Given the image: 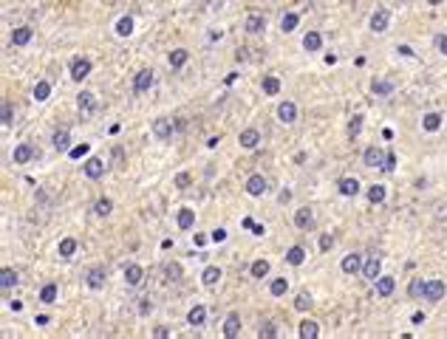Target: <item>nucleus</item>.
<instances>
[{
	"label": "nucleus",
	"instance_id": "1",
	"mask_svg": "<svg viewBox=\"0 0 447 339\" xmlns=\"http://www.w3.org/2000/svg\"><path fill=\"white\" fill-rule=\"evenodd\" d=\"M379 269H382V257H379V254H368V257H365V263H362V274H365L371 283H377Z\"/></svg>",
	"mask_w": 447,
	"mask_h": 339
},
{
	"label": "nucleus",
	"instance_id": "2",
	"mask_svg": "<svg viewBox=\"0 0 447 339\" xmlns=\"http://www.w3.org/2000/svg\"><path fill=\"white\" fill-rule=\"evenodd\" d=\"M82 173H85L91 181H99V178L105 175V161H102V158H88L85 164H82Z\"/></svg>",
	"mask_w": 447,
	"mask_h": 339
},
{
	"label": "nucleus",
	"instance_id": "3",
	"mask_svg": "<svg viewBox=\"0 0 447 339\" xmlns=\"http://www.w3.org/2000/svg\"><path fill=\"white\" fill-rule=\"evenodd\" d=\"M388 23H391V11L388 9H377L374 11V14H371V31H377V34H382V31H385L388 28Z\"/></svg>",
	"mask_w": 447,
	"mask_h": 339
},
{
	"label": "nucleus",
	"instance_id": "4",
	"mask_svg": "<svg viewBox=\"0 0 447 339\" xmlns=\"http://www.w3.org/2000/svg\"><path fill=\"white\" fill-rule=\"evenodd\" d=\"M442 297H445V283L442 280H428L425 283V300L428 303H439Z\"/></svg>",
	"mask_w": 447,
	"mask_h": 339
},
{
	"label": "nucleus",
	"instance_id": "5",
	"mask_svg": "<svg viewBox=\"0 0 447 339\" xmlns=\"http://www.w3.org/2000/svg\"><path fill=\"white\" fill-rule=\"evenodd\" d=\"M246 192H249V195H252V198H261L263 192H266V178H263V175H249V178H246Z\"/></svg>",
	"mask_w": 447,
	"mask_h": 339
},
{
	"label": "nucleus",
	"instance_id": "6",
	"mask_svg": "<svg viewBox=\"0 0 447 339\" xmlns=\"http://www.w3.org/2000/svg\"><path fill=\"white\" fill-rule=\"evenodd\" d=\"M150 85H153V71L142 68L139 74H136V79H133V91H136V94H145V91H150Z\"/></svg>",
	"mask_w": 447,
	"mask_h": 339
},
{
	"label": "nucleus",
	"instance_id": "7",
	"mask_svg": "<svg viewBox=\"0 0 447 339\" xmlns=\"http://www.w3.org/2000/svg\"><path fill=\"white\" fill-rule=\"evenodd\" d=\"M278 119H281L283 124H295V119H298V105L295 102H281L278 105Z\"/></svg>",
	"mask_w": 447,
	"mask_h": 339
},
{
	"label": "nucleus",
	"instance_id": "8",
	"mask_svg": "<svg viewBox=\"0 0 447 339\" xmlns=\"http://www.w3.org/2000/svg\"><path fill=\"white\" fill-rule=\"evenodd\" d=\"M362 257L357 252H351V254H345V257H342V263H340V269L345 271V274H357V271H362Z\"/></svg>",
	"mask_w": 447,
	"mask_h": 339
},
{
	"label": "nucleus",
	"instance_id": "9",
	"mask_svg": "<svg viewBox=\"0 0 447 339\" xmlns=\"http://www.w3.org/2000/svg\"><path fill=\"white\" fill-rule=\"evenodd\" d=\"M91 68H94L91 60H74L71 62V79H74V82H82V79L91 74Z\"/></svg>",
	"mask_w": 447,
	"mask_h": 339
},
{
	"label": "nucleus",
	"instance_id": "10",
	"mask_svg": "<svg viewBox=\"0 0 447 339\" xmlns=\"http://www.w3.org/2000/svg\"><path fill=\"white\" fill-rule=\"evenodd\" d=\"M238 141H241V147L246 150H255L258 144H261V133L255 130V127H246V130H241V136H238Z\"/></svg>",
	"mask_w": 447,
	"mask_h": 339
},
{
	"label": "nucleus",
	"instance_id": "11",
	"mask_svg": "<svg viewBox=\"0 0 447 339\" xmlns=\"http://www.w3.org/2000/svg\"><path fill=\"white\" fill-rule=\"evenodd\" d=\"M295 226H298V229H303V232H308V229L314 226V212H311L308 207L298 209V215H295Z\"/></svg>",
	"mask_w": 447,
	"mask_h": 339
},
{
	"label": "nucleus",
	"instance_id": "12",
	"mask_svg": "<svg viewBox=\"0 0 447 339\" xmlns=\"http://www.w3.org/2000/svg\"><path fill=\"white\" fill-rule=\"evenodd\" d=\"M263 28H266V17L252 11L249 17H246V34H263Z\"/></svg>",
	"mask_w": 447,
	"mask_h": 339
},
{
	"label": "nucleus",
	"instance_id": "13",
	"mask_svg": "<svg viewBox=\"0 0 447 339\" xmlns=\"http://www.w3.org/2000/svg\"><path fill=\"white\" fill-rule=\"evenodd\" d=\"M31 158H34V147H31V144H17L14 153H11V161H14V164H28Z\"/></svg>",
	"mask_w": 447,
	"mask_h": 339
},
{
	"label": "nucleus",
	"instance_id": "14",
	"mask_svg": "<svg viewBox=\"0 0 447 339\" xmlns=\"http://www.w3.org/2000/svg\"><path fill=\"white\" fill-rule=\"evenodd\" d=\"M362 158H365V164H368V167H377V170H382V167H385V156H382V147H368Z\"/></svg>",
	"mask_w": 447,
	"mask_h": 339
},
{
	"label": "nucleus",
	"instance_id": "15",
	"mask_svg": "<svg viewBox=\"0 0 447 339\" xmlns=\"http://www.w3.org/2000/svg\"><path fill=\"white\" fill-rule=\"evenodd\" d=\"M337 190H340V195H345V198H354V195L360 192V181H357V178H340Z\"/></svg>",
	"mask_w": 447,
	"mask_h": 339
},
{
	"label": "nucleus",
	"instance_id": "16",
	"mask_svg": "<svg viewBox=\"0 0 447 339\" xmlns=\"http://www.w3.org/2000/svg\"><path fill=\"white\" fill-rule=\"evenodd\" d=\"M238 334H241V317H238V314H229L227 322H224V337L235 339Z\"/></svg>",
	"mask_w": 447,
	"mask_h": 339
},
{
	"label": "nucleus",
	"instance_id": "17",
	"mask_svg": "<svg viewBox=\"0 0 447 339\" xmlns=\"http://www.w3.org/2000/svg\"><path fill=\"white\" fill-rule=\"evenodd\" d=\"M204 320H207V308H204V305H193L190 314H187V322H190L193 328H201Z\"/></svg>",
	"mask_w": 447,
	"mask_h": 339
},
{
	"label": "nucleus",
	"instance_id": "18",
	"mask_svg": "<svg viewBox=\"0 0 447 339\" xmlns=\"http://www.w3.org/2000/svg\"><path fill=\"white\" fill-rule=\"evenodd\" d=\"M153 133H156V139H170L173 136V122L170 119H156L153 122Z\"/></svg>",
	"mask_w": 447,
	"mask_h": 339
},
{
	"label": "nucleus",
	"instance_id": "19",
	"mask_svg": "<svg viewBox=\"0 0 447 339\" xmlns=\"http://www.w3.org/2000/svg\"><path fill=\"white\" fill-rule=\"evenodd\" d=\"M31 34H34V31H31L28 26L14 28V31H11V45H28L31 43Z\"/></svg>",
	"mask_w": 447,
	"mask_h": 339
},
{
	"label": "nucleus",
	"instance_id": "20",
	"mask_svg": "<svg viewBox=\"0 0 447 339\" xmlns=\"http://www.w3.org/2000/svg\"><path fill=\"white\" fill-rule=\"evenodd\" d=\"M394 288H396V280L394 277H382V274L377 277V294L379 297H391V294H394Z\"/></svg>",
	"mask_w": 447,
	"mask_h": 339
},
{
	"label": "nucleus",
	"instance_id": "21",
	"mask_svg": "<svg viewBox=\"0 0 447 339\" xmlns=\"http://www.w3.org/2000/svg\"><path fill=\"white\" fill-rule=\"evenodd\" d=\"M77 105L82 113H94V108H97V99H94V94L91 91H82V94L77 96Z\"/></svg>",
	"mask_w": 447,
	"mask_h": 339
},
{
	"label": "nucleus",
	"instance_id": "22",
	"mask_svg": "<svg viewBox=\"0 0 447 339\" xmlns=\"http://www.w3.org/2000/svg\"><path fill=\"white\" fill-rule=\"evenodd\" d=\"M303 48H306V51H320V48H323V34L308 31V34L303 37Z\"/></svg>",
	"mask_w": 447,
	"mask_h": 339
},
{
	"label": "nucleus",
	"instance_id": "23",
	"mask_svg": "<svg viewBox=\"0 0 447 339\" xmlns=\"http://www.w3.org/2000/svg\"><path fill=\"white\" fill-rule=\"evenodd\" d=\"M142 274H145V271H142V266L131 263V266L125 269V283H128V286H139V283H142Z\"/></svg>",
	"mask_w": 447,
	"mask_h": 339
},
{
	"label": "nucleus",
	"instance_id": "24",
	"mask_svg": "<svg viewBox=\"0 0 447 339\" xmlns=\"http://www.w3.org/2000/svg\"><path fill=\"white\" fill-rule=\"evenodd\" d=\"M51 144H54L57 150H71V133H68V130H54Z\"/></svg>",
	"mask_w": 447,
	"mask_h": 339
},
{
	"label": "nucleus",
	"instance_id": "25",
	"mask_svg": "<svg viewBox=\"0 0 447 339\" xmlns=\"http://www.w3.org/2000/svg\"><path fill=\"white\" fill-rule=\"evenodd\" d=\"M317 334H320V325H317L314 320H303V322H300V337H303V339H317Z\"/></svg>",
	"mask_w": 447,
	"mask_h": 339
},
{
	"label": "nucleus",
	"instance_id": "26",
	"mask_svg": "<svg viewBox=\"0 0 447 339\" xmlns=\"http://www.w3.org/2000/svg\"><path fill=\"white\" fill-rule=\"evenodd\" d=\"M175 221H178V226L181 229H193V224H195V212L193 209H178V215H175Z\"/></svg>",
	"mask_w": 447,
	"mask_h": 339
},
{
	"label": "nucleus",
	"instance_id": "27",
	"mask_svg": "<svg viewBox=\"0 0 447 339\" xmlns=\"http://www.w3.org/2000/svg\"><path fill=\"white\" fill-rule=\"evenodd\" d=\"M85 283L91 288H102L105 286V269H91L88 271V277H85Z\"/></svg>",
	"mask_w": 447,
	"mask_h": 339
},
{
	"label": "nucleus",
	"instance_id": "28",
	"mask_svg": "<svg viewBox=\"0 0 447 339\" xmlns=\"http://www.w3.org/2000/svg\"><path fill=\"white\" fill-rule=\"evenodd\" d=\"M111 209H114V201L111 198H97L94 201V215L105 218V215H111Z\"/></svg>",
	"mask_w": 447,
	"mask_h": 339
},
{
	"label": "nucleus",
	"instance_id": "29",
	"mask_svg": "<svg viewBox=\"0 0 447 339\" xmlns=\"http://www.w3.org/2000/svg\"><path fill=\"white\" fill-rule=\"evenodd\" d=\"M303 260H306V252H303V246H292L289 252H286V263H289V266H300Z\"/></svg>",
	"mask_w": 447,
	"mask_h": 339
},
{
	"label": "nucleus",
	"instance_id": "30",
	"mask_svg": "<svg viewBox=\"0 0 447 339\" xmlns=\"http://www.w3.org/2000/svg\"><path fill=\"white\" fill-rule=\"evenodd\" d=\"M54 300H57V283H45V286L40 288V303L51 305Z\"/></svg>",
	"mask_w": 447,
	"mask_h": 339
},
{
	"label": "nucleus",
	"instance_id": "31",
	"mask_svg": "<svg viewBox=\"0 0 447 339\" xmlns=\"http://www.w3.org/2000/svg\"><path fill=\"white\" fill-rule=\"evenodd\" d=\"M218 280H221V269H218V266H207V269H204V274H201L204 286H215Z\"/></svg>",
	"mask_w": 447,
	"mask_h": 339
},
{
	"label": "nucleus",
	"instance_id": "32",
	"mask_svg": "<svg viewBox=\"0 0 447 339\" xmlns=\"http://www.w3.org/2000/svg\"><path fill=\"white\" fill-rule=\"evenodd\" d=\"M422 127L428 133H436L439 127H442V116H439V113H428V116L422 119Z\"/></svg>",
	"mask_w": 447,
	"mask_h": 339
},
{
	"label": "nucleus",
	"instance_id": "33",
	"mask_svg": "<svg viewBox=\"0 0 447 339\" xmlns=\"http://www.w3.org/2000/svg\"><path fill=\"white\" fill-rule=\"evenodd\" d=\"M187 60H190L187 48H173V51H170V65H173V68H181Z\"/></svg>",
	"mask_w": 447,
	"mask_h": 339
},
{
	"label": "nucleus",
	"instance_id": "34",
	"mask_svg": "<svg viewBox=\"0 0 447 339\" xmlns=\"http://www.w3.org/2000/svg\"><path fill=\"white\" fill-rule=\"evenodd\" d=\"M263 94H266V96L281 94V79H278V77H263Z\"/></svg>",
	"mask_w": 447,
	"mask_h": 339
},
{
	"label": "nucleus",
	"instance_id": "35",
	"mask_svg": "<svg viewBox=\"0 0 447 339\" xmlns=\"http://www.w3.org/2000/svg\"><path fill=\"white\" fill-rule=\"evenodd\" d=\"M116 34L119 37H131L133 34V17H119V23H116Z\"/></svg>",
	"mask_w": 447,
	"mask_h": 339
},
{
	"label": "nucleus",
	"instance_id": "36",
	"mask_svg": "<svg viewBox=\"0 0 447 339\" xmlns=\"http://www.w3.org/2000/svg\"><path fill=\"white\" fill-rule=\"evenodd\" d=\"M269 291H272V297H283L286 291H289V280H286V277H275L272 286H269Z\"/></svg>",
	"mask_w": 447,
	"mask_h": 339
},
{
	"label": "nucleus",
	"instance_id": "37",
	"mask_svg": "<svg viewBox=\"0 0 447 339\" xmlns=\"http://www.w3.org/2000/svg\"><path fill=\"white\" fill-rule=\"evenodd\" d=\"M17 280L20 277H17V271H14V269H3V271H0V286H3V288L17 286Z\"/></svg>",
	"mask_w": 447,
	"mask_h": 339
},
{
	"label": "nucleus",
	"instance_id": "38",
	"mask_svg": "<svg viewBox=\"0 0 447 339\" xmlns=\"http://www.w3.org/2000/svg\"><path fill=\"white\" fill-rule=\"evenodd\" d=\"M298 23H300L298 14H295V11H286V14H283V20H281V28H283V31H295V28H298Z\"/></svg>",
	"mask_w": 447,
	"mask_h": 339
},
{
	"label": "nucleus",
	"instance_id": "39",
	"mask_svg": "<svg viewBox=\"0 0 447 339\" xmlns=\"http://www.w3.org/2000/svg\"><path fill=\"white\" fill-rule=\"evenodd\" d=\"M51 96V82H37L34 85V99L37 102H45Z\"/></svg>",
	"mask_w": 447,
	"mask_h": 339
},
{
	"label": "nucleus",
	"instance_id": "40",
	"mask_svg": "<svg viewBox=\"0 0 447 339\" xmlns=\"http://www.w3.org/2000/svg\"><path fill=\"white\" fill-rule=\"evenodd\" d=\"M368 201L371 204H382V201H385V187H382V184L368 187Z\"/></svg>",
	"mask_w": 447,
	"mask_h": 339
},
{
	"label": "nucleus",
	"instance_id": "41",
	"mask_svg": "<svg viewBox=\"0 0 447 339\" xmlns=\"http://www.w3.org/2000/svg\"><path fill=\"white\" fill-rule=\"evenodd\" d=\"M74 252H77V240L74 237L60 240V257H74Z\"/></svg>",
	"mask_w": 447,
	"mask_h": 339
},
{
	"label": "nucleus",
	"instance_id": "42",
	"mask_svg": "<svg viewBox=\"0 0 447 339\" xmlns=\"http://www.w3.org/2000/svg\"><path fill=\"white\" fill-rule=\"evenodd\" d=\"M371 91H374L377 96H388V94H394V82H385V79H382V82H374Z\"/></svg>",
	"mask_w": 447,
	"mask_h": 339
},
{
	"label": "nucleus",
	"instance_id": "43",
	"mask_svg": "<svg viewBox=\"0 0 447 339\" xmlns=\"http://www.w3.org/2000/svg\"><path fill=\"white\" fill-rule=\"evenodd\" d=\"M266 274H269V263H266V260H255L252 263V277L263 280Z\"/></svg>",
	"mask_w": 447,
	"mask_h": 339
},
{
	"label": "nucleus",
	"instance_id": "44",
	"mask_svg": "<svg viewBox=\"0 0 447 339\" xmlns=\"http://www.w3.org/2000/svg\"><path fill=\"white\" fill-rule=\"evenodd\" d=\"M360 130H362V113H357V116L348 122V136H351V139H357Z\"/></svg>",
	"mask_w": 447,
	"mask_h": 339
},
{
	"label": "nucleus",
	"instance_id": "45",
	"mask_svg": "<svg viewBox=\"0 0 447 339\" xmlns=\"http://www.w3.org/2000/svg\"><path fill=\"white\" fill-rule=\"evenodd\" d=\"M295 308H298V311H308V308H311V297H308L306 291H300V294L295 297Z\"/></svg>",
	"mask_w": 447,
	"mask_h": 339
},
{
	"label": "nucleus",
	"instance_id": "46",
	"mask_svg": "<svg viewBox=\"0 0 447 339\" xmlns=\"http://www.w3.org/2000/svg\"><path fill=\"white\" fill-rule=\"evenodd\" d=\"M258 337H261V339H275V337H278V328H275L272 322H266V325L258 331Z\"/></svg>",
	"mask_w": 447,
	"mask_h": 339
},
{
	"label": "nucleus",
	"instance_id": "47",
	"mask_svg": "<svg viewBox=\"0 0 447 339\" xmlns=\"http://www.w3.org/2000/svg\"><path fill=\"white\" fill-rule=\"evenodd\" d=\"M88 150H91V144H85V141H82V144H77V147H71V150H68V156L74 158V161H77V158H82V156H85Z\"/></svg>",
	"mask_w": 447,
	"mask_h": 339
},
{
	"label": "nucleus",
	"instance_id": "48",
	"mask_svg": "<svg viewBox=\"0 0 447 339\" xmlns=\"http://www.w3.org/2000/svg\"><path fill=\"white\" fill-rule=\"evenodd\" d=\"M408 294L411 297H425V283H422V280H413L411 288H408Z\"/></svg>",
	"mask_w": 447,
	"mask_h": 339
},
{
	"label": "nucleus",
	"instance_id": "49",
	"mask_svg": "<svg viewBox=\"0 0 447 339\" xmlns=\"http://www.w3.org/2000/svg\"><path fill=\"white\" fill-rule=\"evenodd\" d=\"M385 173H394L396 170V153L394 150H388V156H385V167H382Z\"/></svg>",
	"mask_w": 447,
	"mask_h": 339
},
{
	"label": "nucleus",
	"instance_id": "50",
	"mask_svg": "<svg viewBox=\"0 0 447 339\" xmlns=\"http://www.w3.org/2000/svg\"><path fill=\"white\" fill-rule=\"evenodd\" d=\"M190 181H193V178H190V173H178V175H175V187H178V190L190 187Z\"/></svg>",
	"mask_w": 447,
	"mask_h": 339
},
{
	"label": "nucleus",
	"instance_id": "51",
	"mask_svg": "<svg viewBox=\"0 0 447 339\" xmlns=\"http://www.w3.org/2000/svg\"><path fill=\"white\" fill-rule=\"evenodd\" d=\"M3 124H6V127L11 124V102L9 99H3Z\"/></svg>",
	"mask_w": 447,
	"mask_h": 339
},
{
	"label": "nucleus",
	"instance_id": "52",
	"mask_svg": "<svg viewBox=\"0 0 447 339\" xmlns=\"http://www.w3.org/2000/svg\"><path fill=\"white\" fill-rule=\"evenodd\" d=\"M331 246H334V237H331V235H323V237H320V252H328Z\"/></svg>",
	"mask_w": 447,
	"mask_h": 339
},
{
	"label": "nucleus",
	"instance_id": "53",
	"mask_svg": "<svg viewBox=\"0 0 447 339\" xmlns=\"http://www.w3.org/2000/svg\"><path fill=\"white\" fill-rule=\"evenodd\" d=\"M210 240H215V243H224V240H227V229H215V232L210 235Z\"/></svg>",
	"mask_w": 447,
	"mask_h": 339
},
{
	"label": "nucleus",
	"instance_id": "54",
	"mask_svg": "<svg viewBox=\"0 0 447 339\" xmlns=\"http://www.w3.org/2000/svg\"><path fill=\"white\" fill-rule=\"evenodd\" d=\"M436 45H439V51H442V54L447 57V34H442V37H439V40H436Z\"/></svg>",
	"mask_w": 447,
	"mask_h": 339
},
{
	"label": "nucleus",
	"instance_id": "55",
	"mask_svg": "<svg viewBox=\"0 0 447 339\" xmlns=\"http://www.w3.org/2000/svg\"><path fill=\"white\" fill-rule=\"evenodd\" d=\"M411 322H413V325H422V322H425V314H422V311H416V314L411 317Z\"/></svg>",
	"mask_w": 447,
	"mask_h": 339
},
{
	"label": "nucleus",
	"instance_id": "56",
	"mask_svg": "<svg viewBox=\"0 0 447 339\" xmlns=\"http://www.w3.org/2000/svg\"><path fill=\"white\" fill-rule=\"evenodd\" d=\"M150 308H153V303H150V300H142V303H139V311H142V314H148Z\"/></svg>",
	"mask_w": 447,
	"mask_h": 339
},
{
	"label": "nucleus",
	"instance_id": "57",
	"mask_svg": "<svg viewBox=\"0 0 447 339\" xmlns=\"http://www.w3.org/2000/svg\"><path fill=\"white\" fill-rule=\"evenodd\" d=\"M153 337L164 339V337H170V331H167V328H156V331H153Z\"/></svg>",
	"mask_w": 447,
	"mask_h": 339
},
{
	"label": "nucleus",
	"instance_id": "58",
	"mask_svg": "<svg viewBox=\"0 0 447 339\" xmlns=\"http://www.w3.org/2000/svg\"><path fill=\"white\" fill-rule=\"evenodd\" d=\"M167 274H170V277H178V274H181V269H178V266H167Z\"/></svg>",
	"mask_w": 447,
	"mask_h": 339
},
{
	"label": "nucleus",
	"instance_id": "59",
	"mask_svg": "<svg viewBox=\"0 0 447 339\" xmlns=\"http://www.w3.org/2000/svg\"><path fill=\"white\" fill-rule=\"evenodd\" d=\"M207 243V235H201V232H195V246H204Z\"/></svg>",
	"mask_w": 447,
	"mask_h": 339
},
{
	"label": "nucleus",
	"instance_id": "60",
	"mask_svg": "<svg viewBox=\"0 0 447 339\" xmlns=\"http://www.w3.org/2000/svg\"><path fill=\"white\" fill-rule=\"evenodd\" d=\"M9 308H11V311H23V303H20V300H11Z\"/></svg>",
	"mask_w": 447,
	"mask_h": 339
},
{
	"label": "nucleus",
	"instance_id": "61",
	"mask_svg": "<svg viewBox=\"0 0 447 339\" xmlns=\"http://www.w3.org/2000/svg\"><path fill=\"white\" fill-rule=\"evenodd\" d=\"M399 54H402V57H413V51L408 48V45H399Z\"/></svg>",
	"mask_w": 447,
	"mask_h": 339
},
{
	"label": "nucleus",
	"instance_id": "62",
	"mask_svg": "<svg viewBox=\"0 0 447 339\" xmlns=\"http://www.w3.org/2000/svg\"><path fill=\"white\" fill-rule=\"evenodd\" d=\"M34 322H37V325H48V317H45V314H40V317H37Z\"/></svg>",
	"mask_w": 447,
	"mask_h": 339
},
{
	"label": "nucleus",
	"instance_id": "63",
	"mask_svg": "<svg viewBox=\"0 0 447 339\" xmlns=\"http://www.w3.org/2000/svg\"><path fill=\"white\" fill-rule=\"evenodd\" d=\"M428 3H430V6H439V3H442V0H428Z\"/></svg>",
	"mask_w": 447,
	"mask_h": 339
}]
</instances>
